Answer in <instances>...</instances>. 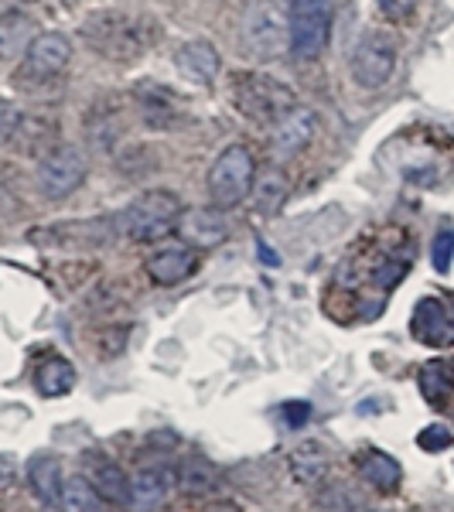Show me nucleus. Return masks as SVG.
I'll return each instance as SVG.
<instances>
[{"label":"nucleus","mask_w":454,"mask_h":512,"mask_svg":"<svg viewBox=\"0 0 454 512\" xmlns=\"http://www.w3.org/2000/svg\"><path fill=\"white\" fill-rule=\"evenodd\" d=\"M253 202H257L260 212H277L284 205V198L291 195V185H287V175L280 168H270L253 181Z\"/></svg>","instance_id":"23"},{"label":"nucleus","mask_w":454,"mask_h":512,"mask_svg":"<svg viewBox=\"0 0 454 512\" xmlns=\"http://www.w3.org/2000/svg\"><path fill=\"white\" fill-rule=\"evenodd\" d=\"M414 338L431 349H448L454 345V301H444V297H424L414 308Z\"/></svg>","instance_id":"9"},{"label":"nucleus","mask_w":454,"mask_h":512,"mask_svg":"<svg viewBox=\"0 0 454 512\" xmlns=\"http://www.w3.org/2000/svg\"><path fill=\"white\" fill-rule=\"evenodd\" d=\"M332 35V4L328 0H291V55L301 62L318 59Z\"/></svg>","instance_id":"5"},{"label":"nucleus","mask_w":454,"mask_h":512,"mask_svg":"<svg viewBox=\"0 0 454 512\" xmlns=\"http://www.w3.org/2000/svg\"><path fill=\"white\" fill-rule=\"evenodd\" d=\"M198 267V256L192 246H161L158 253L147 256V274L154 284L175 287L181 280H188Z\"/></svg>","instance_id":"12"},{"label":"nucleus","mask_w":454,"mask_h":512,"mask_svg":"<svg viewBox=\"0 0 454 512\" xmlns=\"http://www.w3.org/2000/svg\"><path fill=\"white\" fill-rule=\"evenodd\" d=\"M417 0H376V11L383 14L386 21H407L414 14Z\"/></svg>","instance_id":"29"},{"label":"nucleus","mask_w":454,"mask_h":512,"mask_svg":"<svg viewBox=\"0 0 454 512\" xmlns=\"http://www.w3.org/2000/svg\"><path fill=\"white\" fill-rule=\"evenodd\" d=\"M89 158L86 151L76 144H62L55 151H48L38 164V192L52 202H62L65 195H72L86 181Z\"/></svg>","instance_id":"6"},{"label":"nucleus","mask_w":454,"mask_h":512,"mask_svg":"<svg viewBox=\"0 0 454 512\" xmlns=\"http://www.w3.org/2000/svg\"><path fill=\"white\" fill-rule=\"evenodd\" d=\"M140 110H144V120L151 123V127H161V130L178 127V123L185 120L175 106V96L161 93V89H144V93H140Z\"/></svg>","instance_id":"22"},{"label":"nucleus","mask_w":454,"mask_h":512,"mask_svg":"<svg viewBox=\"0 0 454 512\" xmlns=\"http://www.w3.org/2000/svg\"><path fill=\"white\" fill-rule=\"evenodd\" d=\"M181 219V202L175 192H144L140 198L127 205V209L117 216V229L127 239H137V243H147V239H158L164 233L178 226Z\"/></svg>","instance_id":"2"},{"label":"nucleus","mask_w":454,"mask_h":512,"mask_svg":"<svg viewBox=\"0 0 454 512\" xmlns=\"http://www.w3.org/2000/svg\"><path fill=\"white\" fill-rule=\"evenodd\" d=\"M243 52L274 62L291 52V0H250L243 14Z\"/></svg>","instance_id":"1"},{"label":"nucleus","mask_w":454,"mask_h":512,"mask_svg":"<svg viewBox=\"0 0 454 512\" xmlns=\"http://www.w3.org/2000/svg\"><path fill=\"white\" fill-rule=\"evenodd\" d=\"M178 69L195 82H212L219 76L222 59L209 41H188V45L178 48Z\"/></svg>","instance_id":"13"},{"label":"nucleus","mask_w":454,"mask_h":512,"mask_svg":"<svg viewBox=\"0 0 454 512\" xmlns=\"http://www.w3.org/2000/svg\"><path fill=\"white\" fill-rule=\"evenodd\" d=\"M420 393H424V400L431 403V407H444V403L451 400L454 393V373L448 362H427L424 369H420Z\"/></svg>","instance_id":"20"},{"label":"nucleus","mask_w":454,"mask_h":512,"mask_svg":"<svg viewBox=\"0 0 454 512\" xmlns=\"http://www.w3.org/2000/svg\"><path fill=\"white\" fill-rule=\"evenodd\" d=\"M18 127H21L18 106H11V103H4V99H0V144L18 134Z\"/></svg>","instance_id":"31"},{"label":"nucleus","mask_w":454,"mask_h":512,"mask_svg":"<svg viewBox=\"0 0 454 512\" xmlns=\"http://www.w3.org/2000/svg\"><path fill=\"white\" fill-rule=\"evenodd\" d=\"M359 472L379 492H396V489H400V482H403L400 461L390 458L386 451H366V458L359 461Z\"/></svg>","instance_id":"15"},{"label":"nucleus","mask_w":454,"mask_h":512,"mask_svg":"<svg viewBox=\"0 0 454 512\" xmlns=\"http://www.w3.org/2000/svg\"><path fill=\"white\" fill-rule=\"evenodd\" d=\"M31 21L21 18V14H11V18L0 21V65L11 59H24L31 45Z\"/></svg>","instance_id":"21"},{"label":"nucleus","mask_w":454,"mask_h":512,"mask_svg":"<svg viewBox=\"0 0 454 512\" xmlns=\"http://www.w3.org/2000/svg\"><path fill=\"white\" fill-rule=\"evenodd\" d=\"M260 256H263V263H274V267H277V253H270V246L267 243H260Z\"/></svg>","instance_id":"32"},{"label":"nucleus","mask_w":454,"mask_h":512,"mask_svg":"<svg viewBox=\"0 0 454 512\" xmlns=\"http://www.w3.org/2000/svg\"><path fill=\"white\" fill-rule=\"evenodd\" d=\"M181 485H185V489H192V492L212 489V485H216V468H212L209 461H202V458L185 461V468H181Z\"/></svg>","instance_id":"26"},{"label":"nucleus","mask_w":454,"mask_h":512,"mask_svg":"<svg viewBox=\"0 0 454 512\" xmlns=\"http://www.w3.org/2000/svg\"><path fill=\"white\" fill-rule=\"evenodd\" d=\"M28 482H31V492L38 495L41 502H62V489H65V478H62V465L48 454H38L31 458L28 465Z\"/></svg>","instance_id":"14"},{"label":"nucleus","mask_w":454,"mask_h":512,"mask_svg":"<svg viewBox=\"0 0 454 512\" xmlns=\"http://www.w3.org/2000/svg\"><path fill=\"white\" fill-rule=\"evenodd\" d=\"M253 181H257V161L243 144H233L212 161L209 195L219 209H233V205H243V198H250Z\"/></svg>","instance_id":"3"},{"label":"nucleus","mask_w":454,"mask_h":512,"mask_svg":"<svg viewBox=\"0 0 454 512\" xmlns=\"http://www.w3.org/2000/svg\"><path fill=\"white\" fill-rule=\"evenodd\" d=\"M69 62H72V41L65 35H59V31H41V35L31 38L28 52H24V65L18 72V82L38 86V82L62 76Z\"/></svg>","instance_id":"7"},{"label":"nucleus","mask_w":454,"mask_h":512,"mask_svg":"<svg viewBox=\"0 0 454 512\" xmlns=\"http://www.w3.org/2000/svg\"><path fill=\"white\" fill-rule=\"evenodd\" d=\"M315 134H318V113L308 110V106H294V110L274 127V140H270L274 158L277 161L297 158V154L315 140Z\"/></svg>","instance_id":"11"},{"label":"nucleus","mask_w":454,"mask_h":512,"mask_svg":"<svg viewBox=\"0 0 454 512\" xmlns=\"http://www.w3.org/2000/svg\"><path fill=\"white\" fill-rule=\"evenodd\" d=\"M168 489H171L168 468H144V472H137L134 482H130V502H134L137 509H154L164 495H168Z\"/></svg>","instance_id":"18"},{"label":"nucleus","mask_w":454,"mask_h":512,"mask_svg":"<svg viewBox=\"0 0 454 512\" xmlns=\"http://www.w3.org/2000/svg\"><path fill=\"white\" fill-rule=\"evenodd\" d=\"M62 509L65 512H106L103 509V495L93 489L89 478H69L62 489Z\"/></svg>","instance_id":"24"},{"label":"nucleus","mask_w":454,"mask_h":512,"mask_svg":"<svg viewBox=\"0 0 454 512\" xmlns=\"http://www.w3.org/2000/svg\"><path fill=\"white\" fill-rule=\"evenodd\" d=\"M89 482H93V489L103 495L106 502H117V506H127L130 502V478L123 475L120 465H113V461H93V472H89Z\"/></svg>","instance_id":"17"},{"label":"nucleus","mask_w":454,"mask_h":512,"mask_svg":"<svg viewBox=\"0 0 454 512\" xmlns=\"http://www.w3.org/2000/svg\"><path fill=\"white\" fill-rule=\"evenodd\" d=\"M321 509L325 512H359V495L345 482H335L321 492Z\"/></svg>","instance_id":"27"},{"label":"nucleus","mask_w":454,"mask_h":512,"mask_svg":"<svg viewBox=\"0 0 454 512\" xmlns=\"http://www.w3.org/2000/svg\"><path fill=\"white\" fill-rule=\"evenodd\" d=\"M280 420H284L287 427H291V431H297V427H304L311 420V403H284V407H280Z\"/></svg>","instance_id":"30"},{"label":"nucleus","mask_w":454,"mask_h":512,"mask_svg":"<svg viewBox=\"0 0 454 512\" xmlns=\"http://www.w3.org/2000/svg\"><path fill=\"white\" fill-rule=\"evenodd\" d=\"M35 383L45 396H65L76 386V369H72V362L62 359V355H48L38 366Z\"/></svg>","instance_id":"19"},{"label":"nucleus","mask_w":454,"mask_h":512,"mask_svg":"<svg viewBox=\"0 0 454 512\" xmlns=\"http://www.w3.org/2000/svg\"><path fill=\"white\" fill-rule=\"evenodd\" d=\"M396 72V45L390 35L373 31L352 52V76L362 89H383Z\"/></svg>","instance_id":"8"},{"label":"nucleus","mask_w":454,"mask_h":512,"mask_svg":"<svg viewBox=\"0 0 454 512\" xmlns=\"http://www.w3.org/2000/svg\"><path fill=\"white\" fill-rule=\"evenodd\" d=\"M451 431L444 424H431V427H424V431L417 434V444L424 451H431V454H437V451H448L451 448Z\"/></svg>","instance_id":"28"},{"label":"nucleus","mask_w":454,"mask_h":512,"mask_svg":"<svg viewBox=\"0 0 454 512\" xmlns=\"http://www.w3.org/2000/svg\"><path fill=\"white\" fill-rule=\"evenodd\" d=\"M236 106L250 120L277 127V123L297 106V96L280 79L257 76V72H253V76L236 79Z\"/></svg>","instance_id":"4"},{"label":"nucleus","mask_w":454,"mask_h":512,"mask_svg":"<svg viewBox=\"0 0 454 512\" xmlns=\"http://www.w3.org/2000/svg\"><path fill=\"white\" fill-rule=\"evenodd\" d=\"M175 229L192 250H216V246H222L229 239V219H226V209H219V205L181 212Z\"/></svg>","instance_id":"10"},{"label":"nucleus","mask_w":454,"mask_h":512,"mask_svg":"<svg viewBox=\"0 0 454 512\" xmlns=\"http://www.w3.org/2000/svg\"><path fill=\"white\" fill-rule=\"evenodd\" d=\"M431 263H434L437 274H448V270H451V263H454V226H451V222H444V226L434 233Z\"/></svg>","instance_id":"25"},{"label":"nucleus","mask_w":454,"mask_h":512,"mask_svg":"<svg viewBox=\"0 0 454 512\" xmlns=\"http://www.w3.org/2000/svg\"><path fill=\"white\" fill-rule=\"evenodd\" d=\"M287 461H291V475L297 478V482L311 485L328 472V448L321 441H301Z\"/></svg>","instance_id":"16"}]
</instances>
